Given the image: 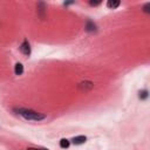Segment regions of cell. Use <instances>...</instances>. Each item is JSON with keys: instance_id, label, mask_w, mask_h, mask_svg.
I'll use <instances>...</instances> for the list:
<instances>
[{"instance_id": "obj_1", "label": "cell", "mask_w": 150, "mask_h": 150, "mask_svg": "<svg viewBox=\"0 0 150 150\" xmlns=\"http://www.w3.org/2000/svg\"><path fill=\"white\" fill-rule=\"evenodd\" d=\"M14 111L20 115L21 117H23L25 120L27 121H41V120H45L46 118V115L45 114H41V112H38L33 109H27V108H15Z\"/></svg>"}, {"instance_id": "obj_2", "label": "cell", "mask_w": 150, "mask_h": 150, "mask_svg": "<svg viewBox=\"0 0 150 150\" xmlns=\"http://www.w3.org/2000/svg\"><path fill=\"white\" fill-rule=\"evenodd\" d=\"M94 88V83L91 81H82L79 83V89L81 91H89Z\"/></svg>"}, {"instance_id": "obj_3", "label": "cell", "mask_w": 150, "mask_h": 150, "mask_svg": "<svg viewBox=\"0 0 150 150\" xmlns=\"http://www.w3.org/2000/svg\"><path fill=\"white\" fill-rule=\"evenodd\" d=\"M20 52L23 54V55H26V56H29L30 55V45H29V42L27 41V40H23V42L20 45Z\"/></svg>"}, {"instance_id": "obj_4", "label": "cell", "mask_w": 150, "mask_h": 150, "mask_svg": "<svg viewBox=\"0 0 150 150\" xmlns=\"http://www.w3.org/2000/svg\"><path fill=\"white\" fill-rule=\"evenodd\" d=\"M38 13H39V15H40V18L41 19H45V13H46V5H45V2H39L38 4Z\"/></svg>"}, {"instance_id": "obj_5", "label": "cell", "mask_w": 150, "mask_h": 150, "mask_svg": "<svg viewBox=\"0 0 150 150\" xmlns=\"http://www.w3.org/2000/svg\"><path fill=\"white\" fill-rule=\"evenodd\" d=\"M86 141H87V137L83 136V135H81V136H76V137H74L71 142H73V144H75V145H81V144L86 143Z\"/></svg>"}, {"instance_id": "obj_6", "label": "cell", "mask_w": 150, "mask_h": 150, "mask_svg": "<svg viewBox=\"0 0 150 150\" xmlns=\"http://www.w3.org/2000/svg\"><path fill=\"white\" fill-rule=\"evenodd\" d=\"M86 30L87 32H96V25L91 20H88L86 23Z\"/></svg>"}, {"instance_id": "obj_7", "label": "cell", "mask_w": 150, "mask_h": 150, "mask_svg": "<svg viewBox=\"0 0 150 150\" xmlns=\"http://www.w3.org/2000/svg\"><path fill=\"white\" fill-rule=\"evenodd\" d=\"M120 4H121V1L120 0H109L108 2H107V6H108V8H117L118 6H120Z\"/></svg>"}, {"instance_id": "obj_8", "label": "cell", "mask_w": 150, "mask_h": 150, "mask_svg": "<svg viewBox=\"0 0 150 150\" xmlns=\"http://www.w3.org/2000/svg\"><path fill=\"white\" fill-rule=\"evenodd\" d=\"M14 73H15V75H21V74L23 73V66H22L20 62H18V63L15 64V67H14Z\"/></svg>"}, {"instance_id": "obj_9", "label": "cell", "mask_w": 150, "mask_h": 150, "mask_svg": "<svg viewBox=\"0 0 150 150\" xmlns=\"http://www.w3.org/2000/svg\"><path fill=\"white\" fill-rule=\"evenodd\" d=\"M69 145H70V142H69L68 139H66V138H62V139L60 141V146H61L62 149H67Z\"/></svg>"}, {"instance_id": "obj_10", "label": "cell", "mask_w": 150, "mask_h": 150, "mask_svg": "<svg viewBox=\"0 0 150 150\" xmlns=\"http://www.w3.org/2000/svg\"><path fill=\"white\" fill-rule=\"evenodd\" d=\"M148 96H149V93H148V90H141L139 93H138V97L141 98V100H145V98H148Z\"/></svg>"}, {"instance_id": "obj_11", "label": "cell", "mask_w": 150, "mask_h": 150, "mask_svg": "<svg viewBox=\"0 0 150 150\" xmlns=\"http://www.w3.org/2000/svg\"><path fill=\"white\" fill-rule=\"evenodd\" d=\"M150 2H146L145 5H144V7H143V11L145 12V13H150Z\"/></svg>"}, {"instance_id": "obj_12", "label": "cell", "mask_w": 150, "mask_h": 150, "mask_svg": "<svg viewBox=\"0 0 150 150\" xmlns=\"http://www.w3.org/2000/svg\"><path fill=\"white\" fill-rule=\"evenodd\" d=\"M89 4H90L91 6H97V5H100V4H101V1H90Z\"/></svg>"}, {"instance_id": "obj_13", "label": "cell", "mask_w": 150, "mask_h": 150, "mask_svg": "<svg viewBox=\"0 0 150 150\" xmlns=\"http://www.w3.org/2000/svg\"><path fill=\"white\" fill-rule=\"evenodd\" d=\"M27 150H41V149H35V148H28Z\"/></svg>"}, {"instance_id": "obj_14", "label": "cell", "mask_w": 150, "mask_h": 150, "mask_svg": "<svg viewBox=\"0 0 150 150\" xmlns=\"http://www.w3.org/2000/svg\"><path fill=\"white\" fill-rule=\"evenodd\" d=\"M41 150H47V149H41Z\"/></svg>"}]
</instances>
